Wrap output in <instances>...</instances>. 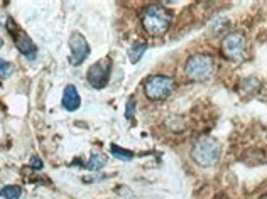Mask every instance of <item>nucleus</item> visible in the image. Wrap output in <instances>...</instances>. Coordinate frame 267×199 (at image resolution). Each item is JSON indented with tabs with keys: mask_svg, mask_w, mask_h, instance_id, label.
I'll list each match as a JSON object with an SVG mask.
<instances>
[{
	"mask_svg": "<svg viewBox=\"0 0 267 199\" xmlns=\"http://www.w3.org/2000/svg\"><path fill=\"white\" fill-rule=\"evenodd\" d=\"M172 22V14L162 6H149L142 12V26L151 36H162Z\"/></svg>",
	"mask_w": 267,
	"mask_h": 199,
	"instance_id": "nucleus-1",
	"label": "nucleus"
},
{
	"mask_svg": "<svg viewBox=\"0 0 267 199\" xmlns=\"http://www.w3.org/2000/svg\"><path fill=\"white\" fill-rule=\"evenodd\" d=\"M221 147L213 137H200L191 147V159L201 167H211L220 161Z\"/></svg>",
	"mask_w": 267,
	"mask_h": 199,
	"instance_id": "nucleus-2",
	"label": "nucleus"
},
{
	"mask_svg": "<svg viewBox=\"0 0 267 199\" xmlns=\"http://www.w3.org/2000/svg\"><path fill=\"white\" fill-rule=\"evenodd\" d=\"M215 71V61L210 54H193L186 61L185 74L188 79L196 83L206 81Z\"/></svg>",
	"mask_w": 267,
	"mask_h": 199,
	"instance_id": "nucleus-3",
	"label": "nucleus"
},
{
	"mask_svg": "<svg viewBox=\"0 0 267 199\" xmlns=\"http://www.w3.org/2000/svg\"><path fill=\"white\" fill-rule=\"evenodd\" d=\"M174 79L166 74H152L144 81V94L152 102H162L174 89Z\"/></svg>",
	"mask_w": 267,
	"mask_h": 199,
	"instance_id": "nucleus-4",
	"label": "nucleus"
},
{
	"mask_svg": "<svg viewBox=\"0 0 267 199\" xmlns=\"http://www.w3.org/2000/svg\"><path fill=\"white\" fill-rule=\"evenodd\" d=\"M7 29H9V34H11L14 39V44H16L17 51L21 53L22 56H26L27 59H36L37 46L32 42V39L27 36L26 31H22V29L17 26V22L12 21V19L7 21Z\"/></svg>",
	"mask_w": 267,
	"mask_h": 199,
	"instance_id": "nucleus-5",
	"label": "nucleus"
},
{
	"mask_svg": "<svg viewBox=\"0 0 267 199\" xmlns=\"http://www.w3.org/2000/svg\"><path fill=\"white\" fill-rule=\"evenodd\" d=\"M110 74H112V59L107 56L88 68L86 81L90 83V86L102 89L110 81Z\"/></svg>",
	"mask_w": 267,
	"mask_h": 199,
	"instance_id": "nucleus-6",
	"label": "nucleus"
},
{
	"mask_svg": "<svg viewBox=\"0 0 267 199\" xmlns=\"http://www.w3.org/2000/svg\"><path fill=\"white\" fill-rule=\"evenodd\" d=\"M221 53L227 59H234L240 61L247 54V39L240 32H230L227 34L221 41Z\"/></svg>",
	"mask_w": 267,
	"mask_h": 199,
	"instance_id": "nucleus-7",
	"label": "nucleus"
},
{
	"mask_svg": "<svg viewBox=\"0 0 267 199\" xmlns=\"http://www.w3.org/2000/svg\"><path fill=\"white\" fill-rule=\"evenodd\" d=\"M70 58H68V61H70L71 66H80L86 61V58L90 56V46H88L86 39L83 37V34L80 32H73L70 41Z\"/></svg>",
	"mask_w": 267,
	"mask_h": 199,
	"instance_id": "nucleus-8",
	"label": "nucleus"
},
{
	"mask_svg": "<svg viewBox=\"0 0 267 199\" xmlns=\"http://www.w3.org/2000/svg\"><path fill=\"white\" fill-rule=\"evenodd\" d=\"M63 107L66 108V112H76L81 105V98L78 94L75 84H66L63 91Z\"/></svg>",
	"mask_w": 267,
	"mask_h": 199,
	"instance_id": "nucleus-9",
	"label": "nucleus"
},
{
	"mask_svg": "<svg viewBox=\"0 0 267 199\" xmlns=\"http://www.w3.org/2000/svg\"><path fill=\"white\" fill-rule=\"evenodd\" d=\"M240 84H242L240 93L244 94V96H254V94L260 89V81L257 78H254V76L245 78Z\"/></svg>",
	"mask_w": 267,
	"mask_h": 199,
	"instance_id": "nucleus-10",
	"label": "nucleus"
},
{
	"mask_svg": "<svg viewBox=\"0 0 267 199\" xmlns=\"http://www.w3.org/2000/svg\"><path fill=\"white\" fill-rule=\"evenodd\" d=\"M107 162H108V157L105 156V154H93V156L90 157V161L83 164L81 167L88 169V171H100V169L107 166Z\"/></svg>",
	"mask_w": 267,
	"mask_h": 199,
	"instance_id": "nucleus-11",
	"label": "nucleus"
},
{
	"mask_svg": "<svg viewBox=\"0 0 267 199\" xmlns=\"http://www.w3.org/2000/svg\"><path fill=\"white\" fill-rule=\"evenodd\" d=\"M146 51H147V44L146 42H136V44H134V46L128 49V59H130V63H134V64L139 63Z\"/></svg>",
	"mask_w": 267,
	"mask_h": 199,
	"instance_id": "nucleus-12",
	"label": "nucleus"
},
{
	"mask_svg": "<svg viewBox=\"0 0 267 199\" xmlns=\"http://www.w3.org/2000/svg\"><path fill=\"white\" fill-rule=\"evenodd\" d=\"M0 196L4 199H19L22 196V187L21 186H0Z\"/></svg>",
	"mask_w": 267,
	"mask_h": 199,
	"instance_id": "nucleus-13",
	"label": "nucleus"
},
{
	"mask_svg": "<svg viewBox=\"0 0 267 199\" xmlns=\"http://www.w3.org/2000/svg\"><path fill=\"white\" fill-rule=\"evenodd\" d=\"M110 152L113 157L120 159V161H123V162H128L134 159V152L127 151V148H123V147H118L117 143H110Z\"/></svg>",
	"mask_w": 267,
	"mask_h": 199,
	"instance_id": "nucleus-14",
	"label": "nucleus"
},
{
	"mask_svg": "<svg viewBox=\"0 0 267 199\" xmlns=\"http://www.w3.org/2000/svg\"><path fill=\"white\" fill-rule=\"evenodd\" d=\"M14 73V64L0 58V79H6Z\"/></svg>",
	"mask_w": 267,
	"mask_h": 199,
	"instance_id": "nucleus-15",
	"label": "nucleus"
},
{
	"mask_svg": "<svg viewBox=\"0 0 267 199\" xmlns=\"http://www.w3.org/2000/svg\"><path fill=\"white\" fill-rule=\"evenodd\" d=\"M167 125H169L171 130H174V132H183L186 128V123L185 120H183L181 117H172L167 120Z\"/></svg>",
	"mask_w": 267,
	"mask_h": 199,
	"instance_id": "nucleus-16",
	"label": "nucleus"
},
{
	"mask_svg": "<svg viewBox=\"0 0 267 199\" xmlns=\"http://www.w3.org/2000/svg\"><path fill=\"white\" fill-rule=\"evenodd\" d=\"M134 113H136V98L130 96L127 100V105H125V118L127 120H132Z\"/></svg>",
	"mask_w": 267,
	"mask_h": 199,
	"instance_id": "nucleus-17",
	"label": "nucleus"
},
{
	"mask_svg": "<svg viewBox=\"0 0 267 199\" xmlns=\"http://www.w3.org/2000/svg\"><path fill=\"white\" fill-rule=\"evenodd\" d=\"M29 166H31L32 169H42V161L37 156H34L31 159V162H29Z\"/></svg>",
	"mask_w": 267,
	"mask_h": 199,
	"instance_id": "nucleus-18",
	"label": "nucleus"
},
{
	"mask_svg": "<svg viewBox=\"0 0 267 199\" xmlns=\"http://www.w3.org/2000/svg\"><path fill=\"white\" fill-rule=\"evenodd\" d=\"M0 49H2V41H0Z\"/></svg>",
	"mask_w": 267,
	"mask_h": 199,
	"instance_id": "nucleus-19",
	"label": "nucleus"
}]
</instances>
